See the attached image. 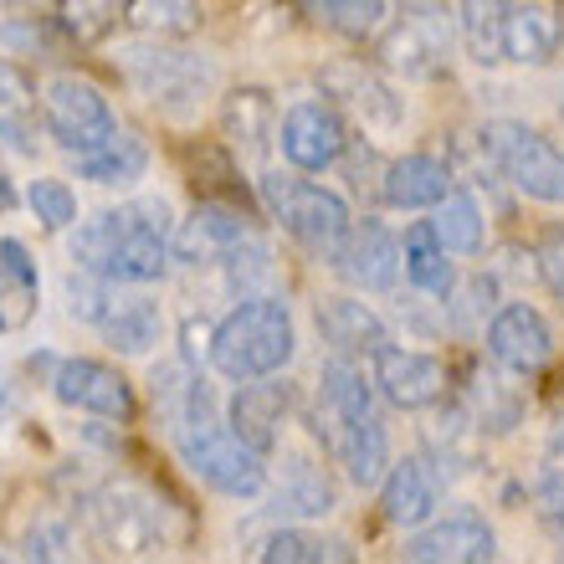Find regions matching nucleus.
I'll list each match as a JSON object with an SVG mask.
<instances>
[{"label": "nucleus", "instance_id": "bb28decb", "mask_svg": "<svg viewBox=\"0 0 564 564\" xmlns=\"http://www.w3.org/2000/svg\"><path fill=\"white\" fill-rule=\"evenodd\" d=\"M560 46V21H554L544 6H519L508 11L503 26V62H523V67H539V62L554 57Z\"/></svg>", "mask_w": 564, "mask_h": 564}, {"label": "nucleus", "instance_id": "4468645a", "mask_svg": "<svg viewBox=\"0 0 564 564\" xmlns=\"http://www.w3.org/2000/svg\"><path fill=\"white\" fill-rule=\"evenodd\" d=\"M334 268H339L344 282H355L365 293H390L395 278H401V241L390 237L375 216L349 221L339 252H334Z\"/></svg>", "mask_w": 564, "mask_h": 564}, {"label": "nucleus", "instance_id": "2eb2a0df", "mask_svg": "<svg viewBox=\"0 0 564 564\" xmlns=\"http://www.w3.org/2000/svg\"><path fill=\"white\" fill-rule=\"evenodd\" d=\"M278 144L288 154V164H297V170H328V164L344 160L349 129L328 104H297L282 113Z\"/></svg>", "mask_w": 564, "mask_h": 564}, {"label": "nucleus", "instance_id": "f8f14e48", "mask_svg": "<svg viewBox=\"0 0 564 564\" xmlns=\"http://www.w3.org/2000/svg\"><path fill=\"white\" fill-rule=\"evenodd\" d=\"M492 554H498V534L473 508H457V513H446L405 539V560L421 564H488Z\"/></svg>", "mask_w": 564, "mask_h": 564}, {"label": "nucleus", "instance_id": "a211bd4d", "mask_svg": "<svg viewBox=\"0 0 564 564\" xmlns=\"http://www.w3.org/2000/svg\"><path fill=\"white\" fill-rule=\"evenodd\" d=\"M488 355L519 375L539 370V365L554 355V334H550V324H544V313H534L529 303L498 308V318L488 324Z\"/></svg>", "mask_w": 564, "mask_h": 564}, {"label": "nucleus", "instance_id": "0eeeda50", "mask_svg": "<svg viewBox=\"0 0 564 564\" xmlns=\"http://www.w3.org/2000/svg\"><path fill=\"white\" fill-rule=\"evenodd\" d=\"M175 257L191 268H226L231 278L241 272V262H272L268 241L226 206H195V216L175 237Z\"/></svg>", "mask_w": 564, "mask_h": 564}, {"label": "nucleus", "instance_id": "39448f33", "mask_svg": "<svg viewBox=\"0 0 564 564\" xmlns=\"http://www.w3.org/2000/svg\"><path fill=\"white\" fill-rule=\"evenodd\" d=\"M482 149H488L492 164H498L529 200L564 206V154L539 134V129L513 123V119H498V123L482 129Z\"/></svg>", "mask_w": 564, "mask_h": 564}, {"label": "nucleus", "instance_id": "1a4fd4ad", "mask_svg": "<svg viewBox=\"0 0 564 564\" xmlns=\"http://www.w3.org/2000/svg\"><path fill=\"white\" fill-rule=\"evenodd\" d=\"M313 436L328 446V457L339 462L344 473H349V482H359V488H375L380 477H386L390 467V446H386V426H380V416H334V411H324V405H313Z\"/></svg>", "mask_w": 564, "mask_h": 564}, {"label": "nucleus", "instance_id": "9d476101", "mask_svg": "<svg viewBox=\"0 0 564 564\" xmlns=\"http://www.w3.org/2000/svg\"><path fill=\"white\" fill-rule=\"evenodd\" d=\"M93 523H98L104 544H113V550H123V554H149L164 544L160 503H154L149 492L129 488V482H123V488H104L93 498Z\"/></svg>", "mask_w": 564, "mask_h": 564}, {"label": "nucleus", "instance_id": "6e6552de", "mask_svg": "<svg viewBox=\"0 0 564 564\" xmlns=\"http://www.w3.org/2000/svg\"><path fill=\"white\" fill-rule=\"evenodd\" d=\"M113 108L88 77H52L46 83V134L67 154H88L113 134Z\"/></svg>", "mask_w": 564, "mask_h": 564}, {"label": "nucleus", "instance_id": "e433bc0d", "mask_svg": "<svg viewBox=\"0 0 564 564\" xmlns=\"http://www.w3.org/2000/svg\"><path fill=\"white\" fill-rule=\"evenodd\" d=\"M26 206L36 210V221H42L46 231H67V226L77 221V195L67 191L62 180H31Z\"/></svg>", "mask_w": 564, "mask_h": 564}, {"label": "nucleus", "instance_id": "7c9ffc66", "mask_svg": "<svg viewBox=\"0 0 564 564\" xmlns=\"http://www.w3.org/2000/svg\"><path fill=\"white\" fill-rule=\"evenodd\" d=\"M508 0H462V42L473 52V62L492 67L503 62V26H508Z\"/></svg>", "mask_w": 564, "mask_h": 564}, {"label": "nucleus", "instance_id": "4c0bfd02", "mask_svg": "<svg viewBox=\"0 0 564 564\" xmlns=\"http://www.w3.org/2000/svg\"><path fill=\"white\" fill-rule=\"evenodd\" d=\"M534 262H539V278H544V288H550V293L564 303V226L544 231V241H539Z\"/></svg>", "mask_w": 564, "mask_h": 564}, {"label": "nucleus", "instance_id": "20e7f679", "mask_svg": "<svg viewBox=\"0 0 564 564\" xmlns=\"http://www.w3.org/2000/svg\"><path fill=\"white\" fill-rule=\"evenodd\" d=\"M262 200H268L272 221L293 241H303L308 252H318V257L339 252L344 231H349L344 195L324 191V185H313V180H297V175H262Z\"/></svg>", "mask_w": 564, "mask_h": 564}, {"label": "nucleus", "instance_id": "7ed1b4c3", "mask_svg": "<svg viewBox=\"0 0 564 564\" xmlns=\"http://www.w3.org/2000/svg\"><path fill=\"white\" fill-rule=\"evenodd\" d=\"M175 446H180V462L206 488L226 492V498H257V492L268 488V457L252 442H241L231 426H221L216 416H200L191 426H180Z\"/></svg>", "mask_w": 564, "mask_h": 564}, {"label": "nucleus", "instance_id": "ddd939ff", "mask_svg": "<svg viewBox=\"0 0 564 564\" xmlns=\"http://www.w3.org/2000/svg\"><path fill=\"white\" fill-rule=\"evenodd\" d=\"M375 386L401 411H426L446 395V365L436 355L405 349V344H380L375 349Z\"/></svg>", "mask_w": 564, "mask_h": 564}, {"label": "nucleus", "instance_id": "f03ea898", "mask_svg": "<svg viewBox=\"0 0 564 564\" xmlns=\"http://www.w3.org/2000/svg\"><path fill=\"white\" fill-rule=\"evenodd\" d=\"M293 349H297L293 313H288L282 297H241L210 334V365L226 380H237V386L278 375L293 359Z\"/></svg>", "mask_w": 564, "mask_h": 564}, {"label": "nucleus", "instance_id": "6ab92c4d", "mask_svg": "<svg viewBox=\"0 0 564 564\" xmlns=\"http://www.w3.org/2000/svg\"><path fill=\"white\" fill-rule=\"evenodd\" d=\"M442 503V477H436V462L426 457H405L386 473V488H380V508L395 529H421V523L436 513Z\"/></svg>", "mask_w": 564, "mask_h": 564}, {"label": "nucleus", "instance_id": "2f4dec72", "mask_svg": "<svg viewBox=\"0 0 564 564\" xmlns=\"http://www.w3.org/2000/svg\"><path fill=\"white\" fill-rule=\"evenodd\" d=\"M431 231H436V241H442L446 252H477L482 247V210H477V200L467 191H446L442 200H436V216H431Z\"/></svg>", "mask_w": 564, "mask_h": 564}, {"label": "nucleus", "instance_id": "dca6fc26", "mask_svg": "<svg viewBox=\"0 0 564 564\" xmlns=\"http://www.w3.org/2000/svg\"><path fill=\"white\" fill-rule=\"evenodd\" d=\"M293 401L297 395H293L288 380H272V375H262V380H241L237 401H231V431L268 457L272 446L282 442V426H288V416H293Z\"/></svg>", "mask_w": 564, "mask_h": 564}, {"label": "nucleus", "instance_id": "5701e85b", "mask_svg": "<svg viewBox=\"0 0 564 564\" xmlns=\"http://www.w3.org/2000/svg\"><path fill=\"white\" fill-rule=\"evenodd\" d=\"M380 57H386V67H395V73H405V77H436L446 46L426 15H405L401 26L380 42Z\"/></svg>", "mask_w": 564, "mask_h": 564}, {"label": "nucleus", "instance_id": "72a5a7b5", "mask_svg": "<svg viewBox=\"0 0 564 564\" xmlns=\"http://www.w3.org/2000/svg\"><path fill=\"white\" fill-rule=\"evenodd\" d=\"M318 26L339 31L349 42H370L386 31V0H308Z\"/></svg>", "mask_w": 564, "mask_h": 564}, {"label": "nucleus", "instance_id": "f704fd0d", "mask_svg": "<svg viewBox=\"0 0 564 564\" xmlns=\"http://www.w3.org/2000/svg\"><path fill=\"white\" fill-rule=\"evenodd\" d=\"M262 564H324V560H349L344 539H324V534H303V529H278L262 539L257 550Z\"/></svg>", "mask_w": 564, "mask_h": 564}, {"label": "nucleus", "instance_id": "4be33fe9", "mask_svg": "<svg viewBox=\"0 0 564 564\" xmlns=\"http://www.w3.org/2000/svg\"><path fill=\"white\" fill-rule=\"evenodd\" d=\"M386 200L395 210H421V206H436L446 191H452V170L431 154H405L386 170Z\"/></svg>", "mask_w": 564, "mask_h": 564}, {"label": "nucleus", "instance_id": "c85d7f7f", "mask_svg": "<svg viewBox=\"0 0 564 564\" xmlns=\"http://www.w3.org/2000/svg\"><path fill=\"white\" fill-rule=\"evenodd\" d=\"M426 442L431 452H436V473H467L477 462V446H482V421L473 416V411H462V405H452V411H442V416L426 426Z\"/></svg>", "mask_w": 564, "mask_h": 564}, {"label": "nucleus", "instance_id": "393cba45", "mask_svg": "<svg viewBox=\"0 0 564 564\" xmlns=\"http://www.w3.org/2000/svg\"><path fill=\"white\" fill-rule=\"evenodd\" d=\"M221 129L237 149L262 154L272 144V134H278V108H272V98L262 88H237L221 104Z\"/></svg>", "mask_w": 564, "mask_h": 564}, {"label": "nucleus", "instance_id": "58836bf2", "mask_svg": "<svg viewBox=\"0 0 564 564\" xmlns=\"http://www.w3.org/2000/svg\"><path fill=\"white\" fill-rule=\"evenodd\" d=\"M534 508H539V523L564 544V473L550 477V482L534 492Z\"/></svg>", "mask_w": 564, "mask_h": 564}, {"label": "nucleus", "instance_id": "a878e982", "mask_svg": "<svg viewBox=\"0 0 564 564\" xmlns=\"http://www.w3.org/2000/svg\"><path fill=\"white\" fill-rule=\"evenodd\" d=\"M144 170H149V149L134 134H123V129H113L88 154H77V175L93 180V185H134Z\"/></svg>", "mask_w": 564, "mask_h": 564}, {"label": "nucleus", "instance_id": "ea45409f", "mask_svg": "<svg viewBox=\"0 0 564 564\" xmlns=\"http://www.w3.org/2000/svg\"><path fill=\"white\" fill-rule=\"evenodd\" d=\"M31 104V77L15 62H0V113H26Z\"/></svg>", "mask_w": 564, "mask_h": 564}, {"label": "nucleus", "instance_id": "f3484780", "mask_svg": "<svg viewBox=\"0 0 564 564\" xmlns=\"http://www.w3.org/2000/svg\"><path fill=\"white\" fill-rule=\"evenodd\" d=\"M318 88H324L328 98H339L344 108H355L370 129H395V123H401V98L386 88V77L375 73V67H365V62H355V57L328 62L324 73H318Z\"/></svg>", "mask_w": 564, "mask_h": 564}, {"label": "nucleus", "instance_id": "412c9836", "mask_svg": "<svg viewBox=\"0 0 564 564\" xmlns=\"http://www.w3.org/2000/svg\"><path fill=\"white\" fill-rule=\"evenodd\" d=\"M36 293H42V278H36V262L15 237L0 241V334H15L26 328V318L36 313Z\"/></svg>", "mask_w": 564, "mask_h": 564}, {"label": "nucleus", "instance_id": "c9c22d12", "mask_svg": "<svg viewBox=\"0 0 564 564\" xmlns=\"http://www.w3.org/2000/svg\"><path fill=\"white\" fill-rule=\"evenodd\" d=\"M119 11H123V0H67L62 6V26H67L73 42H98V36L113 31Z\"/></svg>", "mask_w": 564, "mask_h": 564}, {"label": "nucleus", "instance_id": "423d86ee", "mask_svg": "<svg viewBox=\"0 0 564 564\" xmlns=\"http://www.w3.org/2000/svg\"><path fill=\"white\" fill-rule=\"evenodd\" d=\"M123 77L139 88V98H149L164 113H191L216 83L200 52H170V46H129L123 52Z\"/></svg>", "mask_w": 564, "mask_h": 564}, {"label": "nucleus", "instance_id": "f257e3e1", "mask_svg": "<svg viewBox=\"0 0 564 564\" xmlns=\"http://www.w3.org/2000/svg\"><path fill=\"white\" fill-rule=\"evenodd\" d=\"M170 252H175V237H170L164 200H129L119 210H104L77 226L73 237L77 268L98 272L104 282H129V288L160 282L170 268Z\"/></svg>", "mask_w": 564, "mask_h": 564}, {"label": "nucleus", "instance_id": "b1692460", "mask_svg": "<svg viewBox=\"0 0 564 564\" xmlns=\"http://www.w3.org/2000/svg\"><path fill=\"white\" fill-rule=\"evenodd\" d=\"M98 324H104L108 344H113L119 355H149L164 334V313L154 297H113Z\"/></svg>", "mask_w": 564, "mask_h": 564}, {"label": "nucleus", "instance_id": "79ce46f5", "mask_svg": "<svg viewBox=\"0 0 564 564\" xmlns=\"http://www.w3.org/2000/svg\"><path fill=\"white\" fill-rule=\"evenodd\" d=\"M0 411H6V390H0Z\"/></svg>", "mask_w": 564, "mask_h": 564}, {"label": "nucleus", "instance_id": "473e14b6", "mask_svg": "<svg viewBox=\"0 0 564 564\" xmlns=\"http://www.w3.org/2000/svg\"><path fill=\"white\" fill-rule=\"evenodd\" d=\"M123 21L139 36H191L200 26V0H123Z\"/></svg>", "mask_w": 564, "mask_h": 564}, {"label": "nucleus", "instance_id": "c756f323", "mask_svg": "<svg viewBox=\"0 0 564 564\" xmlns=\"http://www.w3.org/2000/svg\"><path fill=\"white\" fill-rule=\"evenodd\" d=\"M278 513H297V519H324L334 513V482H328L313 462H288V477H282L278 498H272Z\"/></svg>", "mask_w": 564, "mask_h": 564}, {"label": "nucleus", "instance_id": "cd10ccee", "mask_svg": "<svg viewBox=\"0 0 564 564\" xmlns=\"http://www.w3.org/2000/svg\"><path fill=\"white\" fill-rule=\"evenodd\" d=\"M401 268H405V278L416 282L421 293H431V297H452V288H457L452 262H446V247L436 241L431 221H421V226H411V231H405Z\"/></svg>", "mask_w": 564, "mask_h": 564}, {"label": "nucleus", "instance_id": "aec40b11", "mask_svg": "<svg viewBox=\"0 0 564 564\" xmlns=\"http://www.w3.org/2000/svg\"><path fill=\"white\" fill-rule=\"evenodd\" d=\"M318 334H324L339 355H375L386 339V324H380V313L370 303H359V297H324L318 303Z\"/></svg>", "mask_w": 564, "mask_h": 564}, {"label": "nucleus", "instance_id": "9b49d317", "mask_svg": "<svg viewBox=\"0 0 564 564\" xmlns=\"http://www.w3.org/2000/svg\"><path fill=\"white\" fill-rule=\"evenodd\" d=\"M52 390H57L62 405H77L88 416L134 421V386L104 359H62L57 375H52Z\"/></svg>", "mask_w": 564, "mask_h": 564}, {"label": "nucleus", "instance_id": "a19ab883", "mask_svg": "<svg viewBox=\"0 0 564 564\" xmlns=\"http://www.w3.org/2000/svg\"><path fill=\"white\" fill-rule=\"evenodd\" d=\"M15 206V191H11V175L0 170V210H11Z\"/></svg>", "mask_w": 564, "mask_h": 564}]
</instances>
